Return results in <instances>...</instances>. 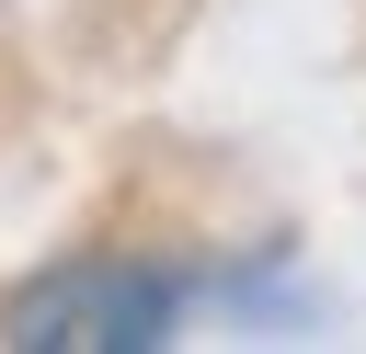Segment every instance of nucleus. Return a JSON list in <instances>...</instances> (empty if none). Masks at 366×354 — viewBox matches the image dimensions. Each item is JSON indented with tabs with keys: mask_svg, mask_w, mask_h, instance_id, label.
I'll list each match as a JSON object with an SVG mask.
<instances>
[{
	"mask_svg": "<svg viewBox=\"0 0 366 354\" xmlns=\"http://www.w3.org/2000/svg\"><path fill=\"white\" fill-rule=\"evenodd\" d=\"M183 297L194 285L160 263L69 251L0 297V343H23V354H160V343H183Z\"/></svg>",
	"mask_w": 366,
	"mask_h": 354,
	"instance_id": "f257e3e1",
	"label": "nucleus"
}]
</instances>
